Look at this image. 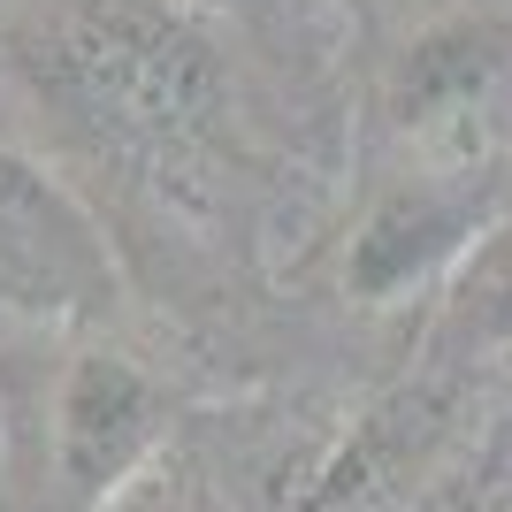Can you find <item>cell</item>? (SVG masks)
<instances>
[{
	"label": "cell",
	"instance_id": "5",
	"mask_svg": "<svg viewBox=\"0 0 512 512\" xmlns=\"http://www.w3.org/2000/svg\"><path fill=\"white\" fill-rule=\"evenodd\" d=\"M512 92V23H444L406 46L390 115L413 138H467L474 115Z\"/></svg>",
	"mask_w": 512,
	"mask_h": 512
},
{
	"label": "cell",
	"instance_id": "3",
	"mask_svg": "<svg viewBox=\"0 0 512 512\" xmlns=\"http://www.w3.org/2000/svg\"><path fill=\"white\" fill-rule=\"evenodd\" d=\"M169 390L153 383L130 352H77L54 390V474H62L69 512H92L115 497L153 451H169Z\"/></svg>",
	"mask_w": 512,
	"mask_h": 512
},
{
	"label": "cell",
	"instance_id": "1",
	"mask_svg": "<svg viewBox=\"0 0 512 512\" xmlns=\"http://www.w3.org/2000/svg\"><path fill=\"white\" fill-rule=\"evenodd\" d=\"M23 62L46 100L123 146H199L222 123V54L169 0H54L23 31Z\"/></svg>",
	"mask_w": 512,
	"mask_h": 512
},
{
	"label": "cell",
	"instance_id": "2",
	"mask_svg": "<svg viewBox=\"0 0 512 512\" xmlns=\"http://www.w3.org/2000/svg\"><path fill=\"white\" fill-rule=\"evenodd\" d=\"M0 306L92 321L115 306V260L92 214L16 146H0Z\"/></svg>",
	"mask_w": 512,
	"mask_h": 512
},
{
	"label": "cell",
	"instance_id": "4",
	"mask_svg": "<svg viewBox=\"0 0 512 512\" xmlns=\"http://www.w3.org/2000/svg\"><path fill=\"white\" fill-rule=\"evenodd\" d=\"M474 237H482V207L467 192H451V184H406V192H390L360 222L352 260H344V283H352L360 306H390L428 268H444V260L459 268V253H467Z\"/></svg>",
	"mask_w": 512,
	"mask_h": 512
},
{
	"label": "cell",
	"instance_id": "6",
	"mask_svg": "<svg viewBox=\"0 0 512 512\" xmlns=\"http://www.w3.org/2000/svg\"><path fill=\"white\" fill-rule=\"evenodd\" d=\"M444 360H497L512 352V214L482 222L459 268L444 283V321H436Z\"/></svg>",
	"mask_w": 512,
	"mask_h": 512
},
{
	"label": "cell",
	"instance_id": "7",
	"mask_svg": "<svg viewBox=\"0 0 512 512\" xmlns=\"http://www.w3.org/2000/svg\"><path fill=\"white\" fill-rule=\"evenodd\" d=\"M92 512H222V497H214L207 467H199L192 451L169 444V451H153L115 497H100Z\"/></svg>",
	"mask_w": 512,
	"mask_h": 512
}]
</instances>
